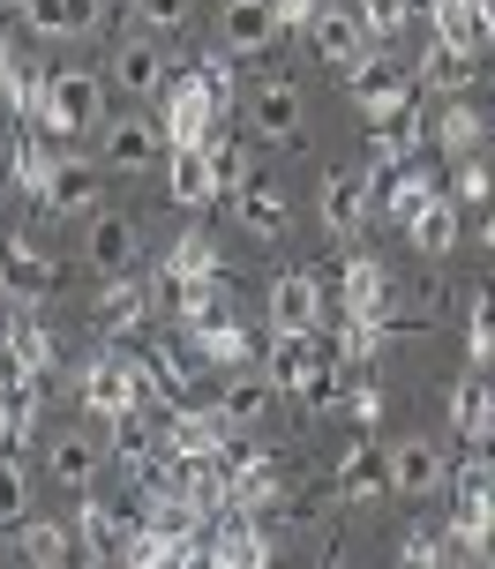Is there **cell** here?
<instances>
[{
    "label": "cell",
    "mask_w": 495,
    "mask_h": 569,
    "mask_svg": "<svg viewBox=\"0 0 495 569\" xmlns=\"http://www.w3.org/2000/svg\"><path fill=\"white\" fill-rule=\"evenodd\" d=\"M38 128L53 142H76V136H90V128H106V83H98L90 68H53L46 106H38Z\"/></svg>",
    "instance_id": "obj_1"
},
{
    "label": "cell",
    "mask_w": 495,
    "mask_h": 569,
    "mask_svg": "<svg viewBox=\"0 0 495 569\" xmlns=\"http://www.w3.org/2000/svg\"><path fill=\"white\" fill-rule=\"evenodd\" d=\"M8 188H16V180H8V158H0V196H8Z\"/></svg>",
    "instance_id": "obj_52"
},
{
    "label": "cell",
    "mask_w": 495,
    "mask_h": 569,
    "mask_svg": "<svg viewBox=\"0 0 495 569\" xmlns=\"http://www.w3.org/2000/svg\"><path fill=\"white\" fill-rule=\"evenodd\" d=\"M76 569H113V562H90V555H83V562H76Z\"/></svg>",
    "instance_id": "obj_53"
},
{
    "label": "cell",
    "mask_w": 495,
    "mask_h": 569,
    "mask_svg": "<svg viewBox=\"0 0 495 569\" xmlns=\"http://www.w3.org/2000/svg\"><path fill=\"white\" fill-rule=\"evenodd\" d=\"M150 315H158V292H150L143 278H106V292H98V308H90V322H98V338H143Z\"/></svg>",
    "instance_id": "obj_12"
},
{
    "label": "cell",
    "mask_w": 495,
    "mask_h": 569,
    "mask_svg": "<svg viewBox=\"0 0 495 569\" xmlns=\"http://www.w3.org/2000/svg\"><path fill=\"white\" fill-rule=\"evenodd\" d=\"M338 412H346L353 427H376L383 412H390V405H383V390H376V382H353L346 398H338Z\"/></svg>",
    "instance_id": "obj_48"
},
{
    "label": "cell",
    "mask_w": 495,
    "mask_h": 569,
    "mask_svg": "<svg viewBox=\"0 0 495 569\" xmlns=\"http://www.w3.org/2000/svg\"><path fill=\"white\" fill-rule=\"evenodd\" d=\"M30 517V472L23 457H0V525H23Z\"/></svg>",
    "instance_id": "obj_44"
},
{
    "label": "cell",
    "mask_w": 495,
    "mask_h": 569,
    "mask_svg": "<svg viewBox=\"0 0 495 569\" xmlns=\"http://www.w3.org/2000/svg\"><path fill=\"white\" fill-rule=\"evenodd\" d=\"M323 322H330V292L316 270L270 278V338H323Z\"/></svg>",
    "instance_id": "obj_3"
},
{
    "label": "cell",
    "mask_w": 495,
    "mask_h": 569,
    "mask_svg": "<svg viewBox=\"0 0 495 569\" xmlns=\"http://www.w3.org/2000/svg\"><path fill=\"white\" fill-rule=\"evenodd\" d=\"M406 240H413V256H428V262H443L451 248H458V202L451 196H436L420 218L406 226Z\"/></svg>",
    "instance_id": "obj_33"
},
{
    "label": "cell",
    "mask_w": 495,
    "mask_h": 569,
    "mask_svg": "<svg viewBox=\"0 0 495 569\" xmlns=\"http://www.w3.org/2000/svg\"><path fill=\"white\" fill-rule=\"evenodd\" d=\"M188 8H196V0H136V23H143L150 38H174V30L188 23Z\"/></svg>",
    "instance_id": "obj_47"
},
{
    "label": "cell",
    "mask_w": 495,
    "mask_h": 569,
    "mask_svg": "<svg viewBox=\"0 0 495 569\" xmlns=\"http://www.w3.org/2000/svg\"><path fill=\"white\" fill-rule=\"evenodd\" d=\"M420 8H428L436 46H466V53H481V46H488V30H481V16H473V0H420Z\"/></svg>",
    "instance_id": "obj_35"
},
{
    "label": "cell",
    "mask_w": 495,
    "mask_h": 569,
    "mask_svg": "<svg viewBox=\"0 0 495 569\" xmlns=\"http://www.w3.org/2000/svg\"><path fill=\"white\" fill-rule=\"evenodd\" d=\"M330 487H338V502H376L383 487H390V465H383V450L360 435V442H346V457L330 465Z\"/></svg>",
    "instance_id": "obj_23"
},
{
    "label": "cell",
    "mask_w": 495,
    "mask_h": 569,
    "mask_svg": "<svg viewBox=\"0 0 495 569\" xmlns=\"http://www.w3.org/2000/svg\"><path fill=\"white\" fill-rule=\"evenodd\" d=\"M76 405H83L90 420L106 427L113 412H128L136 405V390H128V360H120V345H106V352H90L83 368H76Z\"/></svg>",
    "instance_id": "obj_8"
},
{
    "label": "cell",
    "mask_w": 495,
    "mask_h": 569,
    "mask_svg": "<svg viewBox=\"0 0 495 569\" xmlns=\"http://www.w3.org/2000/svg\"><path fill=\"white\" fill-rule=\"evenodd\" d=\"M120 360H128V390H136V405H143V412H158V420H166V412L188 398V390H180V375L166 368V352H158V345L120 338Z\"/></svg>",
    "instance_id": "obj_17"
},
{
    "label": "cell",
    "mask_w": 495,
    "mask_h": 569,
    "mask_svg": "<svg viewBox=\"0 0 495 569\" xmlns=\"http://www.w3.org/2000/svg\"><path fill=\"white\" fill-rule=\"evenodd\" d=\"M23 30L46 46L83 38V30H98V0H23Z\"/></svg>",
    "instance_id": "obj_26"
},
{
    "label": "cell",
    "mask_w": 495,
    "mask_h": 569,
    "mask_svg": "<svg viewBox=\"0 0 495 569\" xmlns=\"http://www.w3.org/2000/svg\"><path fill=\"white\" fill-rule=\"evenodd\" d=\"M466 360L481 375H495V284H481L466 308Z\"/></svg>",
    "instance_id": "obj_40"
},
{
    "label": "cell",
    "mask_w": 495,
    "mask_h": 569,
    "mask_svg": "<svg viewBox=\"0 0 495 569\" xmlns=\"http://www.w3.org/2000/svg\"><path fill=\"white\" fill-rule=\"evenodd\" d=\"M166 270H174V278H226V262H218V248H210V232H204V226H188V232L174 240Z\"/></svg>",
    "instance_id": "obj_41"
},
{
    "label": "cell",
    "mask_w": 495,
    "mask_h": 569,
    "mask_svg": "<svg viewBox=\"0 0 495 569\" xmlns=\"http://www.w3.org/2000/svg\"><path fill=\"white\" fill-rule=\"evenodd\" d=\"M158 128L174 150H210L218 142V106H210V90L196 76H174L166 83V106H158Z\"/></svg>",
    "instance_id": "obj_5"
},
{
    "label": "cell",
    "mask_w": 495,
    "mask_h": 569,
    "mask_svg": "<svg viewBox=\"0 0 495 569\" xmlns=\"http://www.w3.org/2000/svg\"><path fill=\"white\" fill-rule=\"evenodd\" d=\"M436 196H443V188H436V172L420 166V158H413V166H398V172H383V180H376V210L390 218V226H413V218H420V210H428Z\"/></svg>",
    "instance_id": "obj_22"
},
{
    "label": "cell",
    "mask_w": 495,
    "mask_h": 569,
    "mask_svg": "<svg viewBox=\"0 0 495 569\" xmlns=\"http://www.w3.org/2000/svg\"><path fill=\"white\" fill-rule=\"evenodd\" d=\"M451 202H458V210H466V202L488 210V202H495V180H488L481 158H451Z\"/></svg>",
    "instance_id": "obj_43"
},
{
    "label": "cell",
    "mask_w": 495,
    "mask_h": 569,
    "mask_svg": "<svg viewBox=\"0 0 495 569\" xmlns=\"http://www.w3.org/2000/svg\"><path fill=\"white\" fill-rule=\"evenodd\" d=\"M98 465H106V442H98L90 427H68V435L46 442V472H53L60 487H90V480H98Z\"/></svg>",
    "instance_id": "obj_25"
},
{
    "label": "cell",
    "mask_w": 495,
    "mask_h": 569,
    "mask_svg": "<svg viewBox=\"0 0 495 569\" xmlns=\"http://www.w3.org/2000/svg\"><path fill=\"white\" fill-rule=\"evenodd\" d=\"M420 83L443 90V98H458V90L481 83V53H466V46H428V53H420Z\"/></svg>",
    "instance_id": "obj_31"
},
{
    "label": "cell",
    "mask_w": 495,
    "mask_h": 569,
    "mask_svg": "<svg viewBox=\"0 0 495 569\" xmlns=\"http://www.w3.org/2000/svg\"><path fill=\"white\" fill-rule=\"evenodd\" d=\"M218 30H226V53L248 60L278 38V8H270V0H226V8H218Z\"/></svg>",
    "instance_id": "obj_24"
},
{
    "label": "cell",
    "mask_w": 495,
    "mask_h": 569,
    "mask_svg": "<svg viewBox=\"0 0 495 569\" xmlns=\"http://www.w3.org/2000/svg\"><path fill=\"white\" fill-rule=\"evenodd\" d=\"M188 76H196V83L210 90V106H218V113H234V106H240V76H234V53H204L196 68H188Z\"/></svg>",
    "instance_id": "obj_42"
},
{
    "label": "cell",
    "mask_w": 495,
    "mask_h": 569,
    "mask_svg": "<svg viewBox=\"0 0 495 569\" xmlns=\"http://www.w3.org/2000/svg\"><path fill=\"white\" fill-rule=\"evenodd\" d=\"M443 158H481V113L473 106H436V128H428Z\"/></svg>",
    "instance_id": "obj_38"
},
{
    "label": "cell",
    "mask_w": 495,
    "mask_h": 569,
    "mask_svg": "<svg viewBox=\"0 0 495 569\" xmlns=\"http://www.w3.org/2000/svg\"><path fill=\"white\" fill-rule=\"evenodd\" d=\"M188 510L196 517H226L234 510V472L210 457V465H188Z\"/></svg>",
    "instance_id": "obj_39"
},
{
    "label": "cell",
    "mask_w": 495,
    "mask_h": 569,
    "mask_svg": "<svg viewBox=\"0 0 495 569\" xmlns=\"http://www.w3.org/2000/svg\"><path fill=\"white\" fill-rule=\"evenodd\" d=\"M383 465H390V495H406V502L451 495V457H443L428 435H406L398 450H383Z\"/></svg>",
    "instance_id": "obj_7"
},
{
    "label": "cell",
    "mask_w": 495,
    "mask_h": 569,
    "mask_svg": "<svg viewBox=\"0 0 495 569\" xmlns=\"http://www.w3.org/2000/svg\"><path fill=\"white\" fill-rule=\"evenodd\" d=\"M158 442H166L174 457H188V465H210V457L226 450L234 435H226V420H218V405H210V412H196V405H174V412L158 420Z\"/></svg>",
    "instance_id": "obj_18"
},
{
    "label": "cell",
    "mask_w": 495,
    "mask_h": 569,
    "mask_svg": "<svg viewBox=\"0 0 495 569\" xmlns=\"http://www.w3.org/2000/svg\"><path fill=\"white\" fill-rule=\"evenodd\" d=\"M106 450H113V465H136V457H150V450H158V412H143V405L113 412V420H106Z\"/></svg>",
    "instance_id": "obj_34"
},
{
    "label": "cell",
    "mask_w": 495,
    "mask_h": 569,
    "mask_svg": "<svg viewBox=\"0 0 495 569\" xmlns=\"http://www.w3.org/2000/svg\"><path fill=\"white\" fill-rule=\"evenodd\" d=\"M113 83L128 90V98H166L174 68H166V46H158L150 30H128V38L113 46Z\"/></svg>",
    "instance_id": "obj_16"
},
{
    "label": "cell",
    "mask_w": 495,
    "mask_h": 569,
    "mask_svg": "<svg viewBox=\"0 0 495 569\" xmlns=\"http://www.w3.org/2000/svg\"><path fill=\"white\" fill-rule=\"evenodd\" d=\"M83 256H90L98 278H136V262H143V226H136L128 210H98V218H90Z\"/></svg>",
    "instance_id": "obj_10"
},
{
    "label": "cell",
    "mask_w": 495,
    "mask_h": 569,
    "mask_svg": "<svg viewBox=\"0 0 495 569\" xmlns=\"http://www.w3.org/2000/svg\"><path fill=\"white\" fill-rule=\"evenodd\" d=\"M8 76H16V53H8V38H0V83H8Z\"/></svg>",
    "instance_id": "obj_51"
},
{
    "label": "cell",
    "mask_w": 495,
    "mask_h": 569,
    "mask_svg": "<svg viewBox=\"0 0 495 569\" xmlns=\"http://www.w3.org/2000/svg\"><path fill=\"white\" fill-rule=\"evenodd\" d=\"M420 150H428V113H420V106L368 120V166H376V172H398V166H413Z\"/></svg>",
    "instance_id": "obj_20"
},
{
    "label": "cell",
    "mask_w": 495,
    "mask_h": 569,
    "mask_svg": "<svg viewBox=\"0 0 495 569\" xmlns=\"http://www.w3.org/2000/svg\"><path fill=\"white\" fill-rule=\"evenodd\" d=\"M16 547H23L30 569H76V562H83L76 525H60V517H46V510H30L23 525H16Z\"/></svg>",
    "instance_id": "obj_21"
},
{
    "label": "cell",
    "mask_w": 495,
    "mask_h": 569,
    "mask_svg": "<svg viewBox=\"0 0 495 569\" xmlns=\"http://www.w3.org/2000/svg\"><path fill=\"white\" fill-rule=\"evenodd\" d=\"M196 338V352H204V368H248L256 360V338H248V322H204V330H188Z\"/></svg>",
    "instance_id": "obj_32"
},
{
    "label": "cell",
    "mask_w": 495,
    "mask_h": 569,
    "mask_svg": "<svg viewBox=\"0 0 495 569\" xmlns=\"http://www.w3.org/2000/svg\"><path fill=\"white\" fill-rule=\"evenodd\" d=\"M270 405H278L270 375H234V382H226V398H218V420H226V435H256Z\"/></svg>",
    "instance_id": "obj_29"
},
{
    "label": "cell",
    "mask_w": 495,
    "mask_h": 569,
    "mask_svg": "<svg viewBox=\"0 0 495 569\" xmlns=\"http://www.w3.org/2000/svg\"><path fill=\"white\" fill-rule=\"evenodd\" d=\"M398 569H451L443 562V525H413L398 540Z\"/></svg>",
    "instance_id": "obj_45"
},
{
    "label": "cell",
    "mask_w": 495,
    "mask_h": 569,
    "mask_svg": "<svg viewBox=\"0 0 495 569\" xmlns=\"http://www.w3.org/2000/svg\"><path fill=\"white\" fill-rule=\"evenodd\" d=\"M0 360L38 375V382H60V338L38 315H8V322H0Z\"/></svg>",
    "instance_id": "obj_15"
},
{
    "label": "cell",
    "mask_w": 495,
    "mask_h": 569,
    "mask_svg": "<svg viewBox=\"0 0 495 569\" xmlns=\"http://www.w3.org/2000/svg\"><path fill=\"white\" fill-rule=\"evenodd\" d=\"M204 166H210V188H218V196H240V188L256 180V150H248L240 136H218L204 150Z\"/></svg>",
    "instance_id": "obj_36"
},
{
    "label": "cell",
    "mask_w": 495,
    "mask_h": 569,
    "mask_svg": "<svg viewBox=\"0 0 495 569\" xmlns=\"http://www.w3.org/2000/svg\"><path fill=\"white\" fill-rule=\"evenodd\" d=\"M346 90H353V106H360L368 120L406 113V106H420V68H398V60L376 46L360 68H346Z\"/></svg>",
    "instance_id": "obj_2"
},
{
    "label": "cell",
    "mask_w": 495,
    "mask_h": 569,
    "mask_svg": "<svg viewBox=\"0 0 495 569\" xmlns=\"http://www.w3.org/2000/svg\"><path fill=\"white\" fill-rule=\"evenodd\" d=\"M120 8H136V0H120Z\"/></svg>",
    "instance_id": "obj_55"
},
{
    "label": "cell",
    "mask_w": 495,
    "mask_h": 569,
    "mask_svg": "<svg viewBox=\"0 0 495 569\" xmlns=\"http://www.w3.org/2000/svg\"><path fill=\"white\" fill-rule=\"evenodd\" d=\"M376 180H383L376 166H338V172H330V180L316 188V218H323V232L368 226V218H376Z\"/></svg>",
    "instance_id": "obj_6"
},
{
    "label": "cell",
    "mask_w": 495,
    "mask_h": 569,
    "mask_svg": "<svg viewBox=\"0 0 495 569\" xmlns=\"http://www.w3.org/2000/svg\"><path fill=\"white\" fill-rule=\"evenodd\" d=\"M406 16H413V0H360V23H368L376 46H390V38L406 30Z\"/></svg>",
    "instance_id": "obj_46"
},
{
    "label": "cell",
    "mask_w": 495,
    "mask_h": 569,
    "mask_svg": "<svg viewBox=\"0 0 495 569\" xmlns=\"http://www.w3.org/2000/svg\"><path fill=\"white\" fill-rule=\"evenodd\" d=\"M248 120H256V142H293L300 136V90L293 83H256Z\"/></svg>",
    "instance_id": "obj_28"
},
{
    "label": "cell",
    "mask_w": 495,
    "mask_h": 569,
    "mask_svg": "<svg viewBox=\"0 0 495 569\" xmlns=\"http://www.w3.org/2000/svg\"><path fill=\"white\" fill-rule=\"evenodd\" d=\"M473 16H481V30H488V46H495V0H473Z\"/></svg>",
    "instance_id": "obj_49"
},
{
    "label": "cell",
    "mask_w": 495,
    "mask_h": 569,
    "mask_svg": "<svg viewBox=\"0 0 495 569\" xmlns=\"http://www.w3.org/2000/svg\"><path fill=\"white\" fill-rule=\"evenodd\" d=\"M451 427H458L466 442H481V435L495 427V375L466 368L458 382H451Z\"/></svg>",
    "instance_id": "obj_27"
},
{
    "label": "cell",
    "mask_w": 495,
    "mask_h": 569,
    "mask_svg": "<svg viewBox=\"0 0 495 569\" xmlns=\"http://www.w3.org/2000/svg\"><path fill=\"white\" fill-rule=\"evenodd\" d=\"M174 158V142H166V128L150 113H120L98 128V166L106 172H150V166H166Z\"/></svg>",
    "instance_id": "obj_4"
},
{
    "label": "cell",
    "mask_w": 495,
    "mask_h": 569,
    "mask_svg": "<svg viewBox=\"0 0 495 569\" xmlns=\"http://www.w3.org/2000/svg\"><path fill=\"white\" fill-rule=\"evenodd\" d=\"M481 248L495 256V202H488V218H481Z\"/></svg>",
    "instance_id": "obj_50"
},
{
    "label": "cell",
    "mask_w": 495,
    "mask_h": 569,
    "mask_svg": "<svg viewBox=\"0 0 495 569\" xmlns=\"http://www.w3.org/2000/svg\"><path fill=\"white\" fill-rule=\"evenodd\" d=\"M240 232H248V240H278V232H286V196H278L270 166H256V180L240 188Z\"/></svg>",
    "instance_id": "obj_30"
},
{
    "label": "cell",
    "mask_w": 495,
    "mask_h": 569,
    "mask_svg": "<svg viewBox=\"0 0 495 569\" xmlns=\"http://www.w3.org/2000/svg\"><path fill=\"white\" fill-rule=\"evenodd\" d=\"M488 569H495V562H488Z\"/></svg>",
    "instance_id": "obj_56"
},
{
    "label": "cell",
    "mask_w": 495,
    "mask_h": 569,
    "mask_svg": "<svg viewBox=\"0 0 495 569\" xmlns=\"http://www.w3.org/2000/svg\"><path fill=\"white\" fill-rule=\"evenodd\" d=\"M0 158H8V180H16V188H30V196L46 202V180H53V166L68 158V142H53L38 120H8V150H0Z\"/></svg>",
    "instance_id": "obj_9"
},
{
    "label": "cell",
    "mask_w": 495,
    "mask_h": 569,
    "mask_svg": "<svg viewBox=\"0 0 495 569\" xmlns=\"http://www.w3.org/2000/svg\"><path fill=\"white\" fill-rule=\"evenodd\" d=\"M308 46H316V60H330V68H360V60L376 53V38H368V23H360V8H316Z\"/></svg>",
    "instance_id": "obj_19"
},
{
    "label": "cell",
    "mask_w": 495,
    "mask_h": 569,
    "mask_svg": "<svg viewBox=\"0 0 495 569\" xmlns=\"http://www.w3.org/2000/svg\"><path fill=\"white\" fill-rule=\"evenodd\" d=\"M53 284H60V262L38 256L30 240H16V232L0 226V292H8L16 308H30V300H46Z\"/></svg>",
    "instance_id": "obj_13"
},
{
    "label": "cell",
    "mask_w": 495,
    "mask_h": 569,
    "mask_svg": "<svg viewBox=\"0 0 495 569\" xmlns=\"http://www.w3.org/2000/svg\"><path fill=\"white\" fill-rule=\"evenodd\" d=\"M390 300H398V278L383 270V256H346V270H338V315H353V322H383Z\"/></svg>",
    "instance_id": "obj_11"
},
{
    "label": "cell",
    "mask_w": 495,
    "mask_h": 569,
    "mask_svg": "<svg viewBox=\"0 0 495 569\" xmlns=\"http://www.w3.org/2000/svg\"><path fill=\"white\" fill-rule=\"evenodd\" d=\"M0 569H8V540H0Z\"/></svg>",
    "instance_id": "obj_54"
},
{
    "label": "cell",
    "mask_w": 495,
    "mask_h": 569,
    "mask_svg": "<svg viewBox=\"0 0 495 569\" xmlns=\"http://www.w3.org/2000/svg\"><path fill=\"white\" fill-rule=\"evenodd\" d=\"M166 196L180 202V210H204L218 188H210V166H204V150H174L166 158Z\"/></svg>",
    "instance_id": "obj_37"
},
{
    "label": "cell",
    "mask_w": 495,
    "mask_h": 569,
    "mask_svg": "<svg viewBox=\"0 0 495 569\" xmlns=\"http://www.w3.org/2000/svg\"><path fill=\"white\" fill-rule=\"evenodd\" d=\"M46 210H60V218H98L106 210V166L68 150L53 166V180H46Z\"/></svg>",
    "instance_id": "obj_14"
}]
</instances>
